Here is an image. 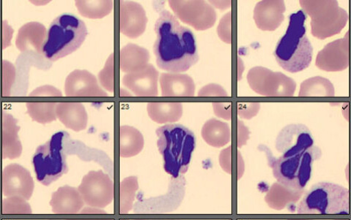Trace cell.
Here are the masks:
<instances>
[{"label": "cell", "mask_w": 351, "mask_h": 220, "mask_svg": "<svg viewBox=\"0 0 351 220\" xmlns=\"http://www.w3.org/2000/svg\"><path fill=\"white\" fill-rule=\"evenodd\" d=\"M157 40L154 45L158 67L179 73L189 71L199 61L193 32L182 26L169 11L163 9L156 22Z\"/></svg>", "instance_id": "cell-1"}, {"label": "cell", "mask_w": 351, "mask_h": 220, "mask_svg": "<svg viewBox=\"0 0 351 220\" xmlns=\"http://www.w3.org/2000/svg\"><path fill=\"white\" fill-rule=\"evenodd\" d=\"M306 15L302 10L292 14L287 32L278 42L274 56L280 67L289 73H299L313 60V48L306 35Z\"/></svg>", "instance_id": "cell-2"}, {"label": "cell", "mask_w": 351, "mask_h": 220, "mask_svg": "<svg viewBox=\"0 0 351 220\" xmlns=\"http://www.w3.org/2000/svg\"><path fill=\"white\" fill-rule=\"evenodd\" d=\"M158 147L164 169L175 179L188 171L196 145L193 132L182 125L170 124L157 129Z\"/></svg>", "instance_id": "cell-3"}, {"label": "cell", "mask_w": 351, "mask_h": 220, "mask_svg": "<svg viewBox=\"0 0 351 220\" xmlns=\"http://www.w3.org/2000/svg\"><path fill=\"white\" fill-rule=\"evenodd\" d=\"M88 31L84 22L70 14L55 19L47 32L42 53L50 61H57L80 49Z\"/></svg>", "instance_id": "cell-4"}, {"label": "cell", "mask_w": 351, "mask_h": 220, "mask_svg": "<svg viewBox=\"0 0 351 220\" xmlns=\"http://www.w3.org/2000/svg\"><path fill=\"white\" fill-rule=\"evenodd\" d=\"M269 167L280 185L293 193L303 191L311 179L313 164L322 157L319 148L313 146L298 155L274 158L266 147Z\"/></svg>", "instance_id": "cell-5"}, {"label": "cell", "mask_w": 351, "mask_h": 220, "mask_svg": "<svg viewBox=\"0 0 351 220\" xmlns=\"http://www.w3.org/2000/svg\"><path fill=\"white\" fill-rule=\"evenodd\" d=\"M300 215H348L349 191L330 182L314 184L298 207Z\"/></svg>", "instance_id": "cell-6"}, {"label": "cell", "mask_w": 351, "mask_h": 220, "mask_svg": "<svg viewBox=\"0 0 351 220\" xmlns=\"http://www.w3.org/2000/svg\"><path fill=\"white\" fill-rule=\"evenodd\" d=\"M303 12L311 18V32L314 37L325 40L339 34L346 27L348 15L339 7L335 0L300 1Z\"/></svg>", "instance_id": "cell-7"}, {"label": "cell", "mask_w": 351, "mask_h": 220, "mask_svg": "<svg viewBox=\"0 0 351 220\" xmlns=\"http://www.w3.org/2000/svg\"><path fill=\"white\" fill-rule=\"evenodd\" d=\"M64 136V132L53 135L45 145L37 149L33 157L37 180L43 185H50L69 171L63 148Z\"/></svg>", "instance_id": "cell-8"}, {"label": "cell", "mask_w": 351, "mask_h": 220, "mask_svg": "<svg viewBox=\"0 0 351 220\" xmlns=\"http://www.w3.org/2000/svg\"><path fill=\"white\" fill-rule=\"evenodd\" d=\"M247 79L251 89L262 96L292 97L296 89V84L290 77L260 66L250 69Z\"/></svg>", "instance_id": "cell-9"}, {"label": "cell", "mask_w": 351, "mask_h": 220, "mask_svg": "<svg viewBox=\"0 0 351 220\" xmlns=\"http://www.w3.org/2000/svg\"><path fill=\"white\" fill-rule=\"evenodd\" d=\"M78 191L84 202L93 208H105L114 199V183L102 171H91L85 175Z\"/></svg>", "instance_id": "cell-10"}, {"label": "cell", "mask_w": 351, "mask_h": 220, "mask_svg": "<svg viewBox=\"0 0 351 220\" xmlns=\"http://www.w3.org/2000/svg\"><path fill=\"white\" fill-rule=\"evenodd\" d=\"M169 5L176 16L196 30H206L215 24L217 20L215 10L205 1L171 0Z\"/></svg>", "instance_id": "cell-11"}, {"label": "cell", "mask_w": 351, "mask_h": 220, "mask_svg": "<svg viewBox=\"0 0 351 220\" xmlns=\"http://www.w3.org/2000/svg\"><path fill=\"white\" fill-rule=\"evenodd\" d=\"M314 146L311 131L302 124H291L285 126L278 134L276 147L282 156L298 155Z\"/></svg>", "instance_id": "cell-12"}, {"label": "cell", "mask_w": 351, "mask_h": 220, "mask_svg": "<svg viewBox=\"0 0 351 220\" xmlns=\"http://www.w3.org/2000/svg\"><path fill=\"white\" fill-rule=\"evenodd\" d=\"M35 184L29 171L18 164H10L2 174V191L7 197H20L28 201L34 191Z\"/></svg>", "instance_id": "cell-13"}, {"label": "cell", "mask_w": 351, "mask_h": 220, "mask_svg": "<svg viewBox=\"0 0 351 220\" xmlns=\"http://www.w3.org/2000/svg\"><path fill=\"white\" fill-rule=\"evenodd\" d=\"M315 65L327 72L343 71L349 65L348 32L342 39L329 42L317 53Z\"/></svg>", "instance_id": "cell-14"}, {"label": "cell", "mask_w": 351, "mask_h": 220, "mask_svg": "<svg viewBox=\"0 0 351 220\" xmlns=\"http://www.w3.org/2000/svg\"><path fill=\"white\" fill-rule=\"evenodd\" d=\"M119 3L120 32L132 39L144 34L148 21L145 8L133 1H120Z\"/></svg>", "instance_id": "cell-15"}, {"label": "cell", "mask_w": 351, "mask_h": 220, "mask_svg": "<svg viewBox=\"0 0 351 220\" xmlns=\"http://www.w3.org/2000/svg\"><path fill=\"white\" fill-rule=\"evenodd\" d=\"M66 96L73 97H106L98 85L96 77L87 71L75 70L66 79L64 84Z\"/></svg>", "instance_id": "cell-16"}, {"label": "cell", "mask_w": 351, "mask_h": 220, "mask_svg": "<svg viewBox=\"0 0 351 220\" xmlns=\"http://www.w3.org/2000/svg\"><path fill=\"white\" fill-rule=\"evenodd\" d=\"M158 77V71L149 64L141 71L125 75L123 84L136 96L157 97Z\"/></svg>", "instance_id": "cell-17"}, {"label": "cell", "mask_w": 351, "mask_h": 220, "mask_svg": "<svg viewBox=\"0 0 351 220\" xmlns=\"http://www.w3.org/2000/svg\"><path fill=\"white\" fill-rule=\"evenodd\" d=\"M285 5L280 0H263L255 7L254 20L263 31L276 30L285 19Z\"/></svg>", "instance_id": "cell-18"}, {"label": "cell", "mask_w": 351, "mask_h": 220, "mask_svg": "<svg viewBox=\"0 0 351 220\" xmlns=\"http://www.w3.org/2000/svg\"><path fill=\"white\" fill-rule=\"evenodd\" d=\"M50 205L54 214L76 215L82 210L84 202L78 189L65 185L52 194Z\"/></svg>", "instance_id": "cell-19"}, {"label": "cell", "mask_w": 351, "mask_h": 220, "mask_svg": "<svg viewBox=\"0 0 351 220\" xmlns=\"http://www.w3.org/2000/svg\"><path fill=\"white\" fill-rule=\"evenodd\" d=\"M17 119L3 112L2 115L1 149L3 159L14 160L21 156L22 145L18 133Z\"/></svg>", "instance_id": "cell-20"}, {"label": "cell", "mask_w": 351, "mask_h": 220, "mask_svg": "<svg viewBox=\"0 0 351 220\" xmlns=\"http://www.w3.org/2000/svg\"><path fill=\"white\" fill-rule=\"evenodd\" d=\"M47 34L45 26L39 22H29L19 29L16 40V47L22 52L35 51L42 53Z\"/></svg>", "instance_id": "cell-21"}, {"label": "cell", "mask_w": 351, "mask_h": 220, "mask_svg": "<svg viewBox=\"0 0 351 220\" xmlns=\"http://www.w3.org/2000/svg\"><path fill=\"white\" fill-rule=\"evenodd\" d=\"M160 84L163 97H193L195 95V83L188 75L162 73Z\"/></svg>", "instance_id": "cell-22"}, {"label": "cell", "mask_w": 351, "mask_h": 220, "mask_svg": "<svg viewBox=\"0 0 351 220\" xmlns=\"http://www.w3.org/2000/svg\"><path fill=\"white\" fill-rule=\"evenodd\" d=\"M56 115L66 127L75 132L86 128L88 115L85 107L80 103H58Z\"/></svg>", "instance_id": "cell-23"}, {"label": "cell", "mask_w": 351, "mask_h": 220, "mask_svg": "<svg viewBox=\"0 0 351 220\" xmlns=\"http://www.w3.org/2000/svg\"><path fill=\"white\" fill-rule=\"evenodd\" d=\"M150 55L149 51L134 43H129L120 51L121 71L126 73L137 72L147 67Z\"/></svg>", "instance_id": "cell-24"}, {"label": "cell", "mask_w": 351, "mask_h": 220, "mask_svg": "<svg viewBox=\"0 0 351 220\" xmlns=\"http://www.w3.org/2000/svg\"><path fill=\"white\" fill-rule=\"evenodd\" d=\"M145 139L141 132L134 127L122 126L119 129L120 157H134L144 149Z\"/></svg>", "instance_id": "cell-25"}, {"label": "cell", "mask_w": 351, "mask_h": 220, "mask_svg": "<svg viewBox=\"0 0 351 220\" xmlns=\"http://www.w3.org/2000/svg\"><path fill=\"white\" fill-rule=\"evenodd\" d=\"M149 117L158 124L178 122L183 113L182 104L173 102H153L147 105Z\"/></svg>", "instance_id": "cell-26"}, {"label": "cell", "mask_w": 351, "mask_h": 220, "mask_svg": "<svg viewBox=\"0 0 351 220\" xmlns=\"http://www.w3.org/2000/svg\"><path fill=\"white\" fill-rule=\"evenodd\" d=\"M232 132L228 124L215 119H211L204 124L202 136L208 145L222 147L228 144L232 138Z\"/></svg>", "instance_id": "cell-27"}, {"label": "cell", "mask_w": 351, "mask_h": 220, "mask_svg": "<svg viewBox=\"0 0 351 220\" xmlns=\"http://www.w3.org/2000/svg\"><path fill=\"white\" fill-rule=\"evenodd\" d=\"M299 96L333 97L335 87L330 81L323 77H313L302 83Z\"/></svg>", "instance_id": "cell-28"}, {"label": "cell", "mask_w": 351, "mask_h": 220, "mask_svg": "<svg viewBox=\"0 0 351 220\" xmlns=\"http://www.w3.org/2000/svg\"><path fill=\"white\" fill-rule=\"evenodd\" d=\"M75 6L80 14L89 19H102L112 12L113 2L111 0L101 1H75Z\"/></svg>", "instance_id": "cell-29"}, {"label": "cell", "mask_w": 351, "mask_h": 220, "mask_svg": "<svg viewBox=\"0 0 351 220\" xmlns=\"http://www.w3.org/2000/svg\"><path fill=\"white\" fill-rule=\"evenodd\" d=\"M138 190V182L136 177H129L121 182L119 188V212L121 214L127 215L133 208Z\"/></svg>", "instance_id": "cell-30"}, {"label": "cell", "mask_w": 351, "mask_h": 220, "mask_svg": "<svg viewBox=\"0 0 351 220\" xmlns=\"http://www.w3.org/2000/svg\"><path fill=\"white\" fill-rule=\"evenodd\" d=\"M54 102L27 103V113L36 122L47 124L56 121V106Z\"/></svg>", "instance_id": "cell-31"}, {"label": "cell", "mask_w": 351, "mask_h": 220, "mask_svg": "<svg viewBox=\"0 0 351 220\" xmlns=\"http://www.w3.org/2000/svg\"><path fill=\"white\" fill-rule=\"evenodd\" d=\"M3 215H31L32 208L25 199L20 197H8L3 201Z\"/></svg>", "instance_id": "cell-32"}, {"label": "cell", "mask_w": 351, "mask_h": 220, "mask_svg": "<svg viewBox=\"0 0 351 220\" xmlns=\"http://www.w3.org/2000/svg\"><path fill=\"white\" fill-rule=\"evenodd\" d=\"M99 81L102 86L109 92H113L114 88V54L110 55L104 69L98 75Z\"/></svg>", "instance_id": "cell-33"}, {"label": "cell", "mask_w": 351, "mask_h": 220, "mask_svg": "<svg viewBox=\"0 0 351 220\" xmlns=\"http://www.w3.org/2000/svg\"><path fill=\"white\" fill-rule=\"evenodd\" d=\"M2 68L3 95L8 97L16 80V69L12 64L6 60L3 61Z\"/></svg>", "instance_id": "cell-34"}, {"label": "cell", "mask_w": 351, "mask_h": 220, "mask_svg": "<svg viewBox=\"0 0 351 220\" xmlns=\"http://www.w3.org/2000/svg\"><path fill=\"white\" fill-rule=\"evenodd\" d=\"M218 36L222 40L230 43V12L227 14L221 21L217 28Z\"/></svg>", "instance_id": "cell-35"}, {"label": "cell", "mask_w": 351, "mask_h": 220, "mask_svg": "<svg viewBox=\"0 0 351 220\" xmlns=\"http://www.w3.org/2000/svg\"><path fill=\"white\" fill-rule=\"evenodd\" d=\"M30 97H62L61 92L51 86H43L33 91Z\"/></svg>", "instance_id": "cell-36"}, {"label": "cell", "mask_w": 351, "mask_h": 220, "mask_svg": "<svg viewBox=\"0 0 351 220\" xmlns=\"http://www.w3.org/2000/svg\"><path fill=\"white\" fill-rule=\"evenodd\" d=\"M227 94L223 88L217 84H208L200 90L199 96L210 97V96H226Z\"/></svg>", "instance_id": "cell-37"}, {"label": "cell", "mask_w": 351, "mask_h": 220, "mask_svg": "<svg viewBox=\"0 0 351 220\" xmlns=\"http://www.w3.org/2000/svg\"><path fill=\"white\" fill-rule=\"evenodd\" d=\"M89 212H88L86 208H84L80 213L84 214L88 218L81 219H69V220H112L108 218H103L102 216L106 215V212L100 208H88Z\"/></svg>", "instance_id": "cell-38"}]
</instances>
